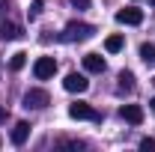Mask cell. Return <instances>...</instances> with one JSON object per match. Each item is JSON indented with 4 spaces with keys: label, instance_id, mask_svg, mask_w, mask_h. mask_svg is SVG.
I'll use <instances>...</instances> for the list:
<instances>
[{
    "label": "cell",
    "instance_id": "obj_1",
    "mask_svg": "<svg viewBox=\"0 0 155 152\" xmlns=\"http://www.w3.org/2000/svg\"><path fill=\"white\" fill-rule=\"evenodd\" d=\"M96 33L93 24H84V21H69L66 30H63V42H84Z\"/></svg>",
    "mask_w": 155,
    "mask_h": 152
},
{
    "label": "cell",
    "instance_id": "obj_2",
    "mask_svg": "<svg viewBox=\"0 0 155 152\" xmlns=\"http://www.w3.org/2000/svg\"><path fill=\"white\" fill-rule=\"evenodd\" d=\"M69 116H72V119H90V122H101V114H98L96 107H90L87 101H75V104H69Z\"/></svg>",
    "mask_w": 155,
    "mask_h": 152
},
{
    "label": "cell",
    "instance_id": "obj_3",
    "mask_svg": "<svg viewBox=\"0 0 155 152\" xmlns=\"http://www.w3.org/2000/svg\"><path fill=\"white\" fill-rule=\"evenodd\" d=\"M54 72H57V60H54V57H39L36 63H33V75H36L39 81L54 78Z\"/></svg>",
    "mask_w": 155,
    "mask_h": 152
},
{
    "label": "cell",
    "instance_id": "obj_4",
    "mask_svg": "<svg viewBox=\"0 0 155 152\" xmlns=\"http://www.w3.org/2000/svg\"><path fill=\"white\" fill-rule=\"evenodd\" d=\"M48 93L45 90H27L24 93V107H33V111H42V107H48Z\"/></svg>",
    "mask_w": 155,
    "mask_h": 152
},
{
    "label": "cell",
    "instance_id": "obj_5",
    "mask_svg": "<svg viewBox=\"0 0 155 152\" xmlns=\"http://www.w3.org/2000/svg\"><path fill=\"white\" fill-rule=\"evenodd\" d=\"M63 87H66L69 93H87V90H90V81H87V75H78V72H72V75H66Z\"/></svg>",
    "mask_w": 155,
    "mask_h": 152
},
{
    "label": "cell",
    "instance_id": "obj_6",
    "mask_svg": "<svg viewBox=\"0 0 155 152\" xmlns=\"http://www.w3.org/2000/svg\"><path fill=\"white\" fill-rule=\"evenodd\" d=\"M143 21V12L134 9V6H125V9H119L116 12V24H128V27H137Z\"/></svg>",
    "mask_w": 155,
    "mask_h": 152
},
{
    "label": "cell",
    "instance_id": "obj_7",
    "mask_svg": "<svg viewBox=\"0 0 155 152\" xmlns=\"http://www.w3.org/2000/svg\"><path fill=\"white\" fill-rule=\"evenodd\" d=\"M119 114H122L125 122H131V125H140V122H143V107H140V104H122Z\"/></svg>",
    "mask_w": 155,
    "mask_h": 152
},
{
    "label": "cell",
    "instance_id": "obj_8",
    "mask_svg": "<svg viewBox=\"0 0 155 152\" xmlns=\"http://www.w3.org/2000/svg\"><path fill=\"white\" fill-rule=\"evenodd\" d=\"M84 69L93 72V75H101V72H104V57H98V54H87V57H84Z\"/></svg>",
    "mask_w": 155,
    "mask_h": 152
},
{
    "label": "cell",
    "instance_id": "obj_9",
    "mask_svg": "<svg viewBox=\"0 0 155 152\" xmlns=\"http://www.w3.org/2000/svg\"><path fill=\"white\" fill-rule=\"evenodd\" d=\"M27 137H30V122H18V125L12 128V143H15V146H24Z\"/></svg>",
    "mask_w": 155,
    "mask_h": 152
},
{
    "label": "cell",
    "instance_id": "obj_10",
    "mask_svg": "<svg viewBox=\"0 0 155 152\" xmlns=\"http://www.w3.org/2000/svg\"><path fill=\"white\" fill-rule=\"evenodd\" d=\"M21 36V27L18 24H12V21H3V27H0V39L3 42H12V39Z\"/></svg>",
    "mask_w": 155,
    "mask_h": 152
},
{
    "label": "cell",
    "instance_id": "obj_11",
    "mask_svg": "<svg viewBox=\"0 0 155 152\" xmlns=\"http://www.w3.org/2000/svg\"><path fill=\"white\" fill-rule=\"evenodd\" d=\"M122 45H125V42H122V36H107V42H104V48H107L110 54L122 51Z\"/></svg>",
    "mask_w": 155,
    "mask_h": 152
},
{
    "label": "cell",
    "instance_id": "obj_12",
    "mask_svg": "<svg viewBox=\"0 0 155 152\" xmlns=\"http://www.w3.org/2000/svg\"><path fill=\"white\" fill-rule=\"evenodd\" d=\"M140 57H143V63L155 66V45H140Z\"/></svg>",
    "mask_w": 155,
    "mask_h": 152
},
{
    "label": "cell",
    "instance_id": "obj_13",
    "mask_svg": "<svg viewBox=\"0 0 155 152\" xmlns=\"http://www.w3.org/2000/svg\"><path fill=\"white\" fill-rule=\"evenodd\" d=\"M24 63H27V54H12V60H9V69H12V72H21V69H24Z\"/></svg>",
    "mask_w": 155,
    "mask_h": 152
},
{
    "label": "cell",
    "instance_id": "obj_14",
    "mask_svg": "<svg viewBox=\"0 0 155 152\" xmlns=\"http://www.w3.org/2000/svg\"><path fill=\"white\" fill-rule=\"evenodd\" d=\"M119 90H134V75L131 72H119Z\"/></svg>",
    "mask_w": 155,
    "mask_h": 152
},
{
    "label": "cell",
    "instance_id": "obj_15",
    "mask_svg": "<svg viewBox=\"0 0 155 152\" xmlns=\"http://www.w3.org/2000/svg\"><path fill=\"white\" fill-rule=\"evenodd\" d=\"M42 9H45V0H33V3H30V18H39Z\"/></svg>",
    "mask_w": 155,
    "mask_h": 152
},
{
    "label": "cell",
    "instance_id": "obj_16",
    "mask_svg": "<svg viewBox=\"0 0 155 152\" xmlns=\"http://www.w3.org/2000/svg\"><path fill=\"white\" fill-rule=\"evenodd\" d=\"M140 149H143V152L155 149V137H143V140H140Z\"/></svg>",
    "mask_w": 155,
    "mask_h": 152
},
{
    "label": "cell",
    "instance_id": "obj_17",
    "mask_svg": "<svg viewBox=\"0 0 155 152\" xmlns=\"http://www.w3.org/2000/svg\"><path fill=\"white\" fill-rule=\"evenodd\" d=\"M72 3H75L78 9H87V6H90V0H72Z\"/></svg>",
    "mask_w": 155,
    "mask_h": 152
},
{
    "label": "cell",
    "instance_id": "obj_18",
    "mask_svg": "<svg viewBox=\"0 0 155 152\" xmlns=\"http://www.w3.org/2000/svg\"><path fill=\"white\" fill-rule=\"evenodd\" d=\"M3 119H6V111H3V107H0V122H3Z\"/></svg>",
    "mask_w": 155,
    "mask_h": 152
},
{
    "label": "cell",
    "instance_id": "obj_19",
    "mask_svg": "<svg viewBox=\"0 0 155 152\" xmlns=\"http://www.w3.org/2000/svg\"><path fill=\"white\" fill-rule=\"evenodd\" d=\"M149 104H152V114H155V98H152V101H149Z\"/></svg>",
    "mask_w": 155,
    "mask_h": 152
},
{
    "label": "cell",
    "instance_id": "obj_20",
    "mask_svg": "<svg viewBox=\"0 0 155 152\" xmlns=\"http://www.w3.org/2000/svg\"><path fill=\"white\" fill-rule=\"evenodd\" d=\"M149 3H155V0H149Z\"/></svg>",
    "mask_w": 155,
    "mask_h": 152
}]
</instances>
